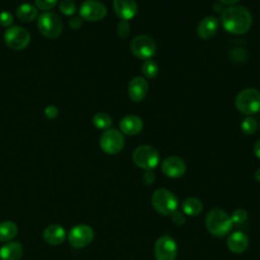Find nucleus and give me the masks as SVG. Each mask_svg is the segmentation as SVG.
I'll return each instance as SVG.
<instances>
[{
    "instance_id": "obj_1",
    "label": "nucleus",
    "mask_w": 260,
    "mask_h": 260,
    "mask_svg": "<svg viewBox=\"0 0 260 260\" xmlns=\"http://www.w3.org/2000/svg\"><path fill=\"white\" fill-rule=\"evenodd\" d=\"M221 23L224 29L234 35L247 32L252 25L253 18L248 9L240 5H232L221 13Z\"/></svg>"
},
{
    "instance_id": "obj_2",
    "label": "nucleus",
    "mask_w": 260,
    "mask_h": 260,
    "mask_svg": "<svg viewBox=\"0 0 260 260\" xmlns=\"http://www.w3.org/2000/svg\"><path fill=\"white\" fill-rule=\"evenodd\" d=\"M233 225L231 215L220 208H212L206 214V230L214 237L226 236L232 231Z\"/></svg>"
},
{
    "instance_id": "obj_3",
    "label": "nucleus",
    "mask_w": 260,
    "mask_h": 260,
    "mask_svg": "<svg viewBox=\"0 0 260 260\" xmlns=\"http://www.w3.org/2000/svg\"><path fill=\"white\" fill-rule=\"evenodd\" d=\"M151 204L156 212L162 215H171L177 210L179 201L176 195L168 189L158 188L151 195Z\"/></svg>"
},
{
    "instance_id": "obj_4",
    "label": "nucleus",
    "mask_w": 260,
    "mask_h": 260,
    "mask_svg": "<svg viewBox=\"0 0 260 260\" xmlns=\"http://www.w3.org/2000/svg\"><path fill=\"white\" fill-rule=\"evenodd\" d=\"M236 107L245 115H253L260 111V91L256 88H246L236 98Z\"/></svg>"
},
{
    "instance_id": "obj_5",
    "label": "nucleus",
    "mask_w": 260,
    "mask_h": 260,
    "mask_svg": "<svg viewBox=\"0 0 260 260\" xmlns=\"http://www.w3.org/2000/svg\"><path fill=\"white\" fill-rule=\"evenodd\" d=\"M37 25L40 32L49 39L58 38L63 29L61 18L53 12H43L38 17Z\"/></svg>"
},
{
    "instance_id": "obj_6",
    "label": "nucleus",
    "mask_w": 260,
    "mask_h": 260,
    "mask_svg": "<svg viewBox=\"0 0 260 260\" xmlns=\"http://www.w3.org/2000/svg\"><path fill=\"white\" fill-rule=\"evenodd\" d=\"M132 159L137 167L144 171L153 170L159 162V153L153 146L141 145L134 149Z\"/></svg>"
},
{
    "instance_id": "obj_7",
    "label": "nucleus",
    "mask_w": 260,
    "mask_h": 260,
    "mask_svg": "<svg viewBox=\"0 0 260 260\" xmlns=\"http://www.w3.org/2000/svg\"><path fill=\"white\" fill-rule=\"evenodd\" d=\"M130 49L132 54L137 58L148 60L155 55L156 45L151 37L140 35L131 41Z\"/></svg>"
},
{
    "instance_id": "obj_8",
    "label": "nucleus",
    "mask_w": 260,
    "mask_h": 260,
    "mask_svg": "<svg viewBox=\"0 0 260 260\" xmlns=\"http://www.w3.org/2000/svg\"><path fill=\"white\" fill-rule=\"evenodd\" d=\"M125 144L123 134L117 129L106 130L100 138V146L102 150L108 154L119 153Z\"/></svg>"
},
{
    "instance_id": "obj_9",
    "label": "nucleus",
    "mask_w": 260,
    "mask_h": 260,
    "mask_svg": "<svg viewBox=\"0 0 260 260\" xmlns=\"http://www.w3.org/2000/svg\"><path fill=\"white\" fill-rule=\"evenodd\" d=\"M69 244L77 249L84 248L88 246L94 237V232L91 226L87 224H77L74 225L68 233Z\"/></svg>"
},
{
    "instance_id": "obj_10",
    "label": "nucleus",
    "mask_w": 260,
    "mask_h": 260,
    "mask_svg": "<svg viewBox=\"0 0 260 260\" xmlns=\"http://www.w3.org/2000/svg\"><path fill=\"white\" fill-rule=\"evenodd\" d=\"M178 246L176 241L169 235L159 237L154 244L155 260H176Z\"/></svg>"
},
{
    "instance_id": "obj_11",
    "label": "nucleus",
    "mask_w": 260,
    "mask_h": 260,
    "mask_svg": "<svg viewBox=\"0 0 260 260\" xmlns=\"http://www.w3.org/2000/svg\"><path fill=\"white\" fill-rule=\"evenodd\" d=\"M4 40L6 45L12 50H22L29 44L30 36L25 28L14 25L6 29Z\"/></svg>"
},
{
    "instance_id": "obj_12",
    "label": "nucleus",
    "mask_w": 260,
    "mask_h": 260,
    "mask_svg": "<svg viewBox=\"0 0 260 260\" xmlns=\"http://www.w3.org/2000/svg\"><path fill=\"white\" fill-rule=\"evenodd\" d=\"M80 17L87 21H98L103 19L107 14L106 6L96 0H86L79 8Z\"/></svg>"
},
{
    "instance_id": "obj_13",
    "label": "nucleus",
    "mask_w": 260,
    "mask_h": 260,
    "mask_svg": "<svg viewBox=\"0 0 260 260\" xmlns=\"http://www.w3.org/2000/svg\"><path fill=\"white\" fill-rule=\"evenodd\" d=\"M161 172L169 178L178 179L182 177L186 172V164L185 161L175 155L168 156L161 162Z\"/></svg>"
},
{
    "instance_id": "obj_14",
    "label": "nucleus",
    "mask_w": 260,
    "mask_h": 260,
    "mask_svg": "<svg viewBox=\"0 0 260 260\" xmlns=\"http://www.w3.org/2000/svg\"><path fill=\"white\" fill-rule=\"evenodd\" d=\"M148 92V83L145 78L136 76L129 82L128 94L133 102H141Z\"/></svg>"
},
{
    "instance_id": "obj_15",
    "label": "nucleus",
    "mask_w": 260,
    "mask_h": 260,
    "mask_svg": "<svg viewBox=\"0 0 260 260\" xmlns=\"http://www.w3.org/2000/svg\"><path fill=\"white\" fill-rule=\"evenodd\" d=\"M113 7L116 15L122 20H129L137 13V5L134 0H114Z\"/></svg>"
},
{
    "instance_id": "obj_16",
    "label": "nucleus",
    "mask_w": 260,
    "mask_h": 260,
    "mask_svg": "<svg viewBox=\"0 0 260 260\" xmlns=\"http://www.w3.org/2000/svg\"><path fill=\"white\" fill-rule=\"evenodd\" d=\"M226 246L232 253L241 254L247 250L249 246V239L243 232H234L229 236Z\"/></svg>"
},
{
    "instance_id": "obj_17",
    "label": "nucleus",
    "mask_w": 260,
    "mask_h": 260,
    "mask_svg": "<svg viewBox=\"0 0 260 260\" xmlns=\"http://www.w3.org/2000/svg\"><path fill=\"white\" fill-rule=\"evenodd\" d=\"M143 128L142 120L136 115H128L120 121V129L123 134L133 136L138 134Z\"/></svg>"
},
{
    "instance_id": "obj_18",
    "label": "nucleus",
    "mask_w": 260,
    "mask_h": 260,
    "mask_svg": "<svg viewBox=\"0 0 260 260\" xmlns=\"http://www.w3.org/2000/svg\"><path fill=\"white\" fill-rule=\"evenodd\" d=\"M43 238L50 245H60L66 239V231L60 224H51L44 230Z\"/></svg>"
},
{
    "instance_id": "obj_19",
    "label": "nucleus",
    "mask_w": 260,
    "mask_h": 260,
    "mask_svg": "<svg viewBox=\"0 0 260 260\" xmlns=\"http://www.w3.org/2000/svg\"><path fill=\"white\" fill-rule=\"evenodd\" d=\"M218 27V21L214 16L204 17L197 26V35L204 40L212 38Z\"/></svg>"
},
{
    "instance_id": "obj_20",
    "label": "nucleus",
    "mask_w": 260,
    "mask_h": 260,
    "mask_svg": "<svg viewBox=\"0 0 260 260\" xmlns=\"http://www.w3.org/2000/svg\"><path fill=\"white\" fill-rule=\"evenodd\" d=\"M23 247L19 242H8L0 248V260H19Z\"/></svg>"
},
{
    "instance_id": "obj_21",
    "label": "nucleus",
    "mask_w": 260,
    "mask_h": 260,
    "mask_svg": "<svg viewBox=\"0 0 260 260\" xmlns=\"http://www.w3.org/2000/svg\"><path fill=\"white\" fill-rule=\"evenodd\" d=\"M203 210V203L196 197H188L182 203V211L185 215L196 216Z\"/></svg>"
},
{
    "instance_id": "obj_22",
    "label": "nucleus",
    "mask_w": 260,
    "mask_h": 260,
    "mask_svg": "<svg viewBox=\"0 0 260 260\" xmlns=\"http://www.w3.org/2000/svg\"><path fill=\"white\" fill-rule=\"evenodd\" d=\"M16 16L21 21L29 22L38 17V9L30 3H22L16 8Z\"/></svg>"
},
{
    "instance_id": "obj_23",
    "label": "nucleus",
    "mask_w": 260,
    "mask_h": 260,
    "mask_svg": "<svg viewBox=\"0 0 260 260\" xmlns=\"http://www.w3.org/2000/svg\"><path fill=\"white\" fill-rule=\"evenodd\" d=\"M18 232L17 224L10 220H5L0 222V242L8 243L10 242Z\"/></svg>"
},
{
    "instance_id": "obj_24",
    "label": "nucleus",
    "mask_w": 260,
    "mask_h": 260,
    "mask_svg": "<svg viewBox=\"0 0 260 260\" xmlns=\"http://www.w3.org/2000/svg\"><path fill=\"white\" fill-rule=\"evenodd\" d=\"M92 123L98 129L108 130L112 125V118L108 114L100 112L92 117Z\"/></svg>"
},
{
    "instance_id": "obj_25",
    "label": "nucleus",
    "mask_w": 260,
    "mask_h": 260,
    "mask_svg": "<svg viewBox=\"0 0 260 260\" xmlns=\"http://www.w3.org/2000/svg\"><path fill=\"white\" fill-rule=\"evenodd\" d=\"M142 73L147 78H153L158 73V65L151 59L145 60L141 66Z\"/></svg>"
},
{
    "instance_id": "obj_26",
    "label": "nucleus",
    "mask_w": 260,
    "mask_h": 260,
    "mask_svg": "<svg viewBox=\"0 0 260 260\" xmlns=\"http://www.w3.org/2000/svg\"><path fill=\"white\" fill-rule=\"evenodd\" d=\"M242 131L247 135H252L257 130V122L253 117H247L241 124Z\"/></svg>"
},
{
    "instance_id": "obj_27",
    "label": "nucleus",
    "mask_w": 260,
    "mask_h": 260,
    "mask_svg": "<svg viewBox=\"0 0 260 260\" xmlns=\"http://www.w3.org/2000/svg\"><path fill=\"white\" fill-rule=\"evenodd\" d=\"M231 218L234 224H242L247 220L248 212L244 208H237L232 212Z\"/></svg>"
},
{
    "instance_id": "obj_28",
    "label": "nucleus",
    "mask_w": 260,
    "mask_h": 260,
    "mask_svg": "<svg viewBox=\"0 0 260 260\" xmlns=\"http://www.w3.org/2000/svg\"><path fill=\"white\" fill-rule=\"evenodd\" d=\"M59 9L64 15L71 16L76 12V5L71 0H63L59 4Z\"/></svg>"
},
{
    "instance_id": "obj_29",
    "label": "nucleus",
    "mask_w": 260,
    "mask_h": 260,
    "mask_svg": "<svg viewBox=\"0 0 260 260\" xmlns=\"http://www.w3.org/2000/svg\"><path fill=\"white\" fill-rule=\"evenodd\" d=\"M117 34L121 38H126L130 34V24L126 20H121L117 26Z\"/></svg>"
},
{
    "instance_id": "obj_30",
    "label": "nucleus",
    "mask_w": 260,
    "mask_h": 260,
    "mask_svg": "<svg viewBox=\"0 0 260 260\" xmlns=\"http://www.w3.org/2000/svg\"><path fill=\"white\" fill-rule=\"evenodd\" d=\"M57 1L58 0H35V4L42 10H49L56 5Z\"/></svg>"
},
{
    "instance_id": "obj_31",
    "label": "nucleus",
    "mask_w": 260,
    "mask_h": 260,
    "mask_svg": "<svg viewBox=\"0 0 260 260\" xmlns=\"http://www.w3.org/2000/svg\"><path fill=\"white\" fill-rule=\"evenodd\" d=\"M13 22V16L9 11L0 12V24L2 26H10Z\"/></svg>"
},
{
    "instance_id": "obj_32",
    "label": "nucleus",
    "mask_w": 260,
    "mask_h": 260,
    "mask_svg": "<svg viewBox=\"0 0 260 260\" xmlns=\"http://www.w3.org/2000/svg\"><path fill=\"white\" fill-rule=\"evenodd\" d=\"M59 115V111H58V108L53 106V105H50L48 107H46L45 109V116L46 118L50 119V120H54L58 117Z\"/></svg>"
},
{
    "instance_id": "obj_33",
    "label": "nucleus",
    "mask_w": 260,
    "mask_h": 260,
    "mask_svg": "<svg viewBox=\"0 0 260 260\" xmlns=\"http://www.w3.org/2000/svg\"><path fill=\"white\" fill-rule=\"evenodd\" d=\"M172 220L178 224V225H181L183 223H185L186 221V217H185V214L183 213V211H179V210H175L172 214Z\"/></svg>"
},
{
    "instance_id": "obj_34",
    "label": "nucleus",
    "mask_w": 260,
    "mask_h": 260,
    "mask_svg": "<svg viewBox=\"0 0 260 260\" xmlns=\"http://www.w3.org/2000/svg\"><path fill=\"white\" fill-rule=\"evenodd\" d=\"M142 180L145 185H152L153 182L155 181V174L153 173L152 170H147L144 172L142 176Z\"/></svg>"
},
{
    "instance_id": "obj_35",
    "label": "nucleus",
    "mask_w": 260,
    "mask_h": 260,
    "mask_svg": "<svg viewBox=\"0 0 260 260\" xmlns=\"http://www.w3.org/2000/svg\"><path fill=\"white\" fill-rule=\"evenodd\" d=\"M82 24V20L80 17H73L69 20V26L72 29H78Z\"/></svg>"
},
{
    "instance_id": "obj_36",
    "label": "nucleus",
    "mask_w": 260,
    "mask_h": 260,
    "mask_svg": "<svg viewBox=\"0 0 260 260\" xmlns=\"http://www.w3.org/2000/svg\"><path fill=\"white\" fill-rule=\"evenodd\" d=\"M254 154L260 159V138L254 144Z\"/></svg>"
},
{
    "instance_id": "obj_37",
    "label": "nucleus",
    "mask_w": 260,
    "mask_h": 260,
    "mask_svg": "<svg viewBox=\"0 0 260 260\" xmlns=\"http://www.w3.org/2000/svg\"><path fill=\"white\" fill-rule=\"evenodd\" d=\"M221 3L223 4H226V5H232V4H235L237 3L239 0H219Z\"/></svg>"
},
{
    "instance_id": "obj_38",
    "label": "nucleus",
    "mask_w": 260,
    "mask_h": 260,
    "mask_svg": "<svg viewBox=\"0 0 260 260\" xmlns=\"http://www.w3.org/2000/svg\"><path fill=\"white\" fill-rule=\"evenodd\" d=\"M254 176H255V179L260 182V168L255 172V175H254Z\"/></svg>"
}]
</instances>
